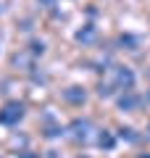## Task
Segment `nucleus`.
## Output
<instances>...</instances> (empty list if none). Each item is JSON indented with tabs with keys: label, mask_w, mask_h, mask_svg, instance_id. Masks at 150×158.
Instances as JSON below:
<instances>
[{
	"label": "nucleus",
	"mask_w": 150,
	"mask_h": 158,
	"mask_svg": "<svg viewBox=\"0 0 150 158\" xmlns=\"http://www.w3.org/2000/svg\"><path fill=\"white\" fill-rule=\"evenodd\" d=\"M113 92H116V87H113L108 79L98 85V95H100V98H113Z\"/></svg>",
	"instance_id": "8"
},
{
	"label": "nucleus",
	"mask_w": 150,
	"mask_h": 158,
	"mask_svg": "<svg viewBox=\"0 0 150 158\" xmlns=\"http://www.w3.org/2000/svg\"><path fill=\"white\" fill-rule=\"evenodd\" d=\"M61 98H63V103H66V106L82 108L84 103H87V90H84L82 85H71V87H66V90L61 92Z\"/></svg>",
	"instance_id": "4"
},
{
	"label": "nucleus",
	"mask_w": 150,
	"mask_h": 158,
	"mask_svg": "<svg viewBox=\"0 0 150 158\" xmlns=\"http://www.w3.org/2000/svg\"><path fill=\"white\" fill-rule=\"evenodd\" d=\"M119 137L127 140V142H137V140H140V135L132 129V127H121V129H119Z\"/></svg>",
	"instance_id": "9"
},
{
	"label": "nucleus",
	"mask_w": 150,
	"mask_h": 158,
	"mask_svg": "<svg viewBox=\"0 0 150 158\" xmlns=\"http://www.w3.org/2000/svg\"><path fill=\"white\" fill-rule=\"evenodd\" d=\"M108 82H111L113 87H116L119 92L124 90H132L134 82H137V77H134V71L129 66H121V63H116V66L108 69Z\"/></svg>",
	"instance_id": "1"
},
{
	"label": "nucleus",
	"mask_w": 150,
	"mask_h": 158,
	"mask_svg": "<svg viewBox=\"0 0 150 158\" xmlns=\"http://www.w3.org/2000/svg\"><path fill=\"white\" fill-rule=\"evenodd\" d=\"M77 158H90V156H77Z\"/></svg>",
	"instance_id": "16"
},
{
	"label": "nucleus",
	"mask_w": 150,
	"mask_h": 158,
	"mask_svg": "<svg viewBox=\"0 0 150 158\" xmlns=\"http://www.w3.org/2000/svg\"><path fill=\"white\" fill-rule=\"evenodd\" d=\"M29 53H32L34 58L42 56V53H45V42H37V40H34V42H29Z\"/></svg>",
	"instance_id": "11"
},
{
	"label": "nucleus",
	"mask_w": 150,
	"mask_h": 158,
	"mask_svg": "<svg viewBox=\"0 0 150 158\" xmlns=\"http://www.w3.org/2000/svg\"><path fill=\"white\" fill-rule=\"evenodd\" d=\"M116 106H119V111H124V113H132V111H137V108L142 106V98H140L134 90H124L121 95L116 98Z\"/></svg>",
	"instance_id": "5"
},
{
	"label": "nucleus",
	"mask_w": 150,
	"mask_h": 158,
	"mask_svg": "<svg viewBox=\"0 0 150 158\" xmlns=\"http://www.w3.org/2000/svg\"><path fill=\"white\" fill-rule=\"evenodd\" d=\"M119 42H121V45H127V50H137V40H134L132 34H121V37H119Z\"/></svg>",
	"instance_id": "10"
},
{
	"label": "nucleus",
	"mask_w": 150,
	"mask_h": 158,
	"mask_svg": "<svg viewBox=\"0 0 150 158\" xmlns=\"http://www.w3.org/2000/svg\"><path fill=\"white\" fill-rule=\"evenodd\" d=\"M19 158H42V156L34 153V150H21V153H19Z\"/></svg>",
	"instance_id": "12"
},
{
	"label": "nucleus",
	"mask_w": 150,
	"mask_h": 158,
	"mask_svg": "<svg viewBox=\"0 0 150 158\" xmlns=\"http://www.w3.org/2000/svg\"><path fill=\"white\" fill-rule=\"evenodd\" d=\"M137 158H150V153H140V156Z\"/></svg>",
	"instance_id": "15"
},
{
	"label": "nucleus",
	"mask_w": 150,
	"mask_h": 158,
	"mask_svg": "<svg viewBox=\"0 0 150 158\" xmlns=\"http://www.w3.org/2000/svg\"><path fill=\"white\" fill-rule=\"evenodd\" d=\"M95 142H98V148H103V150H113V145H116V135L108 129H100L98 137H95Z\"/></svg>",
	"instance_id": "7"
},
{
	"label": "nucleus",
	"mask_w": 150,
	"mask_h": 158,
	"mask_svg": "<svg viewBox=\"0 0 150 158\" xmlns=\"http://www.w3.org/2000/svg\"><path fill=\"white\" fill-rule=\"evenodd\" d=\"M148 77H150V71H148Z\"/></svg>",
	"instance_id": "18"
},
{
	"label": "nucleus",
	"mask_w": 150,
	"mask_h": 158,
	"mask_svg": "<svg viewBox=\"0 0 150 158\" xmlns=\"http://www.w3.org/2000/svg\"><path fill=\"white\" fill-rule=\"evenodd\" d=\"M24 113H27L24 103L8 100V103H3V106H0V124H3V127H16L19 121L24 118Z\"/></svg>",
	"instance_id": "3"
},
{
	"label": "nucleus",
	"mask_w": 150,
	"mask_h": 158,
	"mask_svg": "<svg viewBox=\"0 0 150 158\" xmlns=\"http://www.w3.org/2000/svg\"><path fill=\"white\" fill-rule=\"evenodd\" d=\"M37 3H40L42 8H53V6H56V0H37Z\"/></svg>",
	"instance_id": "13"
},
{
	"label": "nucleus",
	"mask_w": 150,
	"mask_h": 158,
	"mask_svg": "<svg viewBox=\"0 0 150 158\" xmlns=\"http://www.w3.org/2000/svg\"><path fill=\"white\" fill-rule=\"evenodd\" d=\"M66 132H69V137H71L74 142H82V145H84V142H90V140H92L95 124L90 121V118H84V116H82V118H74L71 124L66 127Z\"/></svg>",
	"instance_id": "2"
},
{
	"label": "nucleus",
	"mask_w": 150,
	"mask_h": 158,
	"mask_svg": "<svg viewBox=\"0 0 150 158\" xmlns=\"http://www.w3.org/2000/svg\"><path fill=\"white\" fill-rule=\"evenodd\" d=\"M74 40H77L79 45H92L95 40H98V29H95L92 24H84V27L74 34Z\"/></svg>",
	"instance_id": "6"
},
{
	"label": "nucleus",
	"mask_w": 150,
	"mask_h": 158,
	"mask_svg": "<svg viewBox=\"0 0 150 158\" xmlns=\"http://www.w3.org/2000/svg\"><path fill=\"white\" fill-rule=\"evenodd\" d=\"M142 137H145V142H150V127L145 129V135H142Z\"/></svg>",
	"instance_id": "14"
},
{
	"label": "nucleus",
	"mask_w": 150,
	"mask_h": 158,
	"mask_svg": "<svg viewBox=\"0 0 150 158\" xmlns=\"http://www.w3.org/2000/svg\"><path fill=\"white\" fill-rule=\"evenodd\" d=\"M148 100H150V92H148Z\"/></svg>",
	"instance_id": "17"
}]
</instances>
